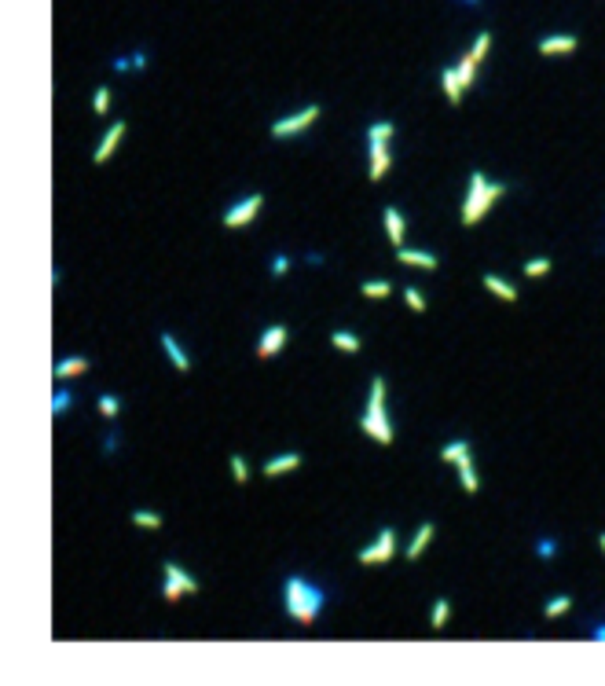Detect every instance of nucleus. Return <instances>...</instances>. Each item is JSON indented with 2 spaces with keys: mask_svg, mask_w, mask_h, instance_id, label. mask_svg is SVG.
Returning <instances> with one entry per match:
<instances>
[{
  "mask_svg": "<svg viewBox=\"0 0 605 686\" xmlns=\"http://www.w3.org/2000/svg\"><path fill=\"white\" fill-rule=\"evenodd\" d=\"M283 602H287V613L297 620V624H312V620L319 616V609L327 606V594H323V587H316L309 576H287Z\"/></svg>",
  "mask_w": 605,
  "mask_h": 686,
  "instance_id": "1",
  "label": "nucleus"
},
{
  "mask_svg": "<svg viewBox=\"0 0 605 686\" xmlns=\"http://www.w3.org/2000/svg\"><path fill=\"white\" fill-rule=\"evenodd\" d=\"M503 195H506V184H488L484 173H473L470 177V195L462 202V224H477Z\"/></svg>",
  "mask_w": 605,
  "mask_h": 686,
  "instance_id": "2",
  "label": "nucleus"
},
{
  "mask_svg": "<svg viewBox=\"0 0 605 686\" xmlns=\"http://www.w3.org/2000/svg\"><path fill=\"white\" fill-rule=\"evenodd\" d=\"M360 426L371 441L393 444V426H389V415H385V378L371 382V397H367V411H363Z\"/></svg>",
  "mask_w": 605,
  "mask_h": 686,
  "instance_id": "3",
  "label": "nucleus"
},
{
  "mask_svg": "<svg viewBox=\"0 0 605 686\" xmlns=\"http://www.w3.org/2000/svg\"><path fill=\"white\" fill-rule=\"evenodd\" d=\"M162 572H165V587H162L165 602H180V594H194V591H199V580L187 576L177 562H162Z\"/></svg>",
  "mask_w": 605,
  "mask_h": 686,
  "instance_id": "4",
  "label": "nucleus"
},
{
  "mask_svg": "<svg viewBox=\"0 0 605 686\" xmlns=\"http://www.w3.org/2000/svg\"><path fill=\"white\" fill-rule=\"evenodd\" d=\"M393 554H396V532L393 529H382L378 540L371 547H363L356 562L360 565H385V562H393Z\"/></svg>",
  "mask_w": 605,
  "mask_h": 686,
  "instance_id": "5",
  "label": "nucleus"
},
{
  "mask_svg": "<svg viewBox=\"0 0 605 686\" xmlns=\"http://www.w3.org/2000/svg\"><path fill=\"white\" fill-rule=\"evenodd\" d=\"M316 118H319V103H309L305 111H297V114H290V118H279V121L272 125V136H275V140L297 136V133H305V128H309Z\"/></svg>",
  "mask_w": 605,
  "mask_h": 686,
  "instance_id": "6",
  "label": "nucleus"
},
{
  "mask_svg": "<svg viewBox=\"0 0 605 686\" xmlns=\"http://www.w3.org/2000/svg\"><path fill=\"white\" fill-rule=\"evenodd\" d=\"M261 206H265V195H246L243 202H235L221 221H224V228H246L257 213H261Z\"/></svg>",
  "mask_w": 605,
  "mask_h": 686,
  "instance_id": "7",
  "label": "nucleus"
},
{
  "mask_svg": "<svg viewBox=\"0 0 605 686\" xmlns=\"http://www.w3.org/2000/svg\"><path fill=\"white\" fill-rule=\"evenodd\" d=\"M121 136H125V121L118 118L111 128L103 133V140H99V147H96V155H92V162L96 165H103V162H111V155L118 151V143H121Z\"/></svg>",
  "mask_w": 605,
  "mask_h": 686,
  "instance_id": "8",
  "label": "nucleus"
},
{
  "mask_svg": "<svg viewBox=\"0 0 605 686\" xmlns=\"http://www.w3.org/2000/svg\"><path fill=\"white\" fill-rule=\"evenodd\" d=\"M283 345H287V327H283V323H272V327L261 334V341H257V356H261V360H272Z\"/></svg>",
  "mask_w": 605,
  "mask_h": 686,
  "instance_id": "9",
  "label": "nucleus"
},
{
  "mask_svg": "<svg viewBox=\"0 0 605 686\" xmlns=\"http://www.w3.org/2000/svg\"><path fill=\"white\" fill-rule=\"evenodd\" d=\"M367 158H371L367 177H371V184H378L389 173V162H393V155H389V143H371V147H367Z\"/></svg>",
  "mask_w": 605,
  "mask_h": 686,
  "instance_id": "10",
  "label": "nucleus"
},
{
  "mask_svg": "<svg viewBox=\"0 0 605 686\" xmlns=\"http://www.w3.org/2000/svg\"><path fill=\"white\" fill-rule=\"evenodd\" d=\"M576 33H554V37H543L539 40V55H569L576 52Z\"/></svg>",
  "mask_w": 605,
  "mask_h": 686,
  "instance_id": "11",
  "label": "nucleus"
},
{
  "mask_svg": "<svg viewBox=\"0 0 605 686\" xmlns=\"http://www.w3.org/2000/svg\"><path fill=\"white\" fill-rule=\"evenodd\" d=\"M396 261H400V265H411V268H422V272H433V268H437V257H433V253H426V250H407V246L396 250Z\"/></svg>",
  "mask_w": 605,
  "mask_h": 686,
  "instance_id": "12",
  "label": "nucleus"
},
{
  "mask_svg": "<svg viewBox=\"0 0 605 686\" xmlns=\"http://www.w3.org/2000/svg\"><path fill=\"white\" fill-rule=\"evenodd\" d=\"M162 349H165V356L172 360V367H177V371H184V375L191 371V360H187V353L180 349V341L172 338L169 331H162Z\"/></svg>",
  "mask_w": 605,
  "mask_h": 686,
  "instance_id": "13",
  "label": "nucleus"
},
{
  "mask_svg": "<svg viewBox=\"0 0 605 686\" xmlns=\"http://www.w3.org/2000/svg\"><path fill=\"white\" fill-rule=\"evenodd\" d=\"M297 466H301V455H297V452H287V455L268 459V463L261 466V474H265V477H279V474H290V470H297Z\"/></svg>",
  "mask_w": 605,
  "mask_h": 686,
  "instance_id": "14",
  "label": "nucleus"
},
{
  "mask_svg": "<svg viewBox=\"0 0 605 686\" xmlns=\"http://www.w3.org/2000/svg\"><path fill=\"white\" fill-rule=\"evenodd\" d=\"M385 231H389V243L400 250V246H404V235H407V224H404V217H400L396 206L385 209Z\"/></svg>",
  "mask_w": 605,
  "mask_h": 686,
  "instance_id": "15",
  "label": "nucleus"
},
{
  "mask_svg": "<svg viewBox=\"0 0 605 686\" xmlns=\"http://www.w3.org/2000/svg\"><path fill=\"white\" fill-rule=\"evenodd\" d=\"M433 532H437V529H433V521H422V525L415 529V540L407 543V562H415L418 554L429 547V540H433Z\"/></svg>",
  "mask_w": 605,
  "mask_h": 686,
  "instance_id": "16",
  "label": "nucleus"
},
{
  "mask_svg": "<svg viewBox=\"0 0 605 686\" xmlns=\"http://www.w3.org/2000/svg\"><path fill=\"white\" fill-rule=\"evenodd\" d=\"M440 84H444V96H448V103H462V81H459V74H455V67H448V70H440Z\"/></svg>",
  "mask_w": 605,
  "mask_h": 686,
  "instance_id": "17",
  "label": "nucleus"
},
{
  "mask_svg": "<svg viewBox=\"0 0 605 686\" xmlns=\"http://www.w3.org/2000/svg\"><path fill=\"white\" fill-rule=\"evenodd\" d=\"M84 371H89V360H84V356H67V360L55 363V378L59 382H67L74 375H84Z\"/></svg>",
  "mask_w": 605,
  "mask_h": 686,
  "instance_id": "18",
  "label": "nucleus"
},
{
  "mask_svg": "<svg viewBox=\"0 0 605 686\" xmlns=\"http://www.w3.org/2000/svg\"><path fill=\"white\" fill-rule=\"evenodd\" d=\"M484 290L488 294H495V297H499V301H517V287H510L506 280H499V275H484Z\"/></svg>",
  "mask_w": 605,
  "mask_h": 686,
  "instance_id": "19",
  "label": "nucleus"
},
{
  "mask_svg": "<svg viewBox=\"0 0 605 686\" xmlns=\"http://www.w3.org/2000/svg\"><path fill=\"white\" fill-rule=\"evenodd\" d=\"M455 470H459V485L470 492V496H473V492H477L481 488V481H477V470H473V459L470 455H462L459 463H455Z\"/></svg>",
  "mask_w": 605,
  "mask_h": 686,
  "instance_id": "20",
  "label": "nucleus"
},
{
  "mask_svg": "<svg viewBox=\"0 0 605 686\" xmlns=\"http://www.w3.org/2000/svg\"><path fill=\"white\" fill-rule=\"evenodd\" d=\"M393 140V121H371L367 125V143H389Z\"/></svg>",
  "mask_w": 605,
  "mask_h": 686,
  "instance_id": "21",
  "label": "nucleus"
},
{
  "mask_svg": "<svg viewBox=\"0 0 605 686\" xmlns=\"http://www.w3.org/2000/svg\"><path fill=\"white\" fill-rule=\"evenodd\" d=\"M550 268H554V261H550V257H532V261H525V265H521L525 280H539V275H547Z\"/></svg>",
  "mask_w": 605,
  "mask_h": 686,
  "instance_id": "22",
  "label": "nucleus"
},
{
  "mask_svg": "<svg viewBox=\"0 0 605 686\" xmlns=\"http://www.w3.org/2000/svg\"><path fill=\"white\" fill-rule=\"evenodd\" d=\"M331 341H334V349H341V353H360V338L356 334H349V331H334L331 334Z\"/></svg>",
  "mask_w": 605,
  "mask_h": 686,
  "instance_id": "23",
  "label": "nucleus"
},
{
  "mask_svg": "<svg viewBox=\"0 0 605 686\" xmlns=\"http://www.w3.org/2000/svg\"><path fill=\"white\" fill-rule=\"evenodd\" d=\"M448 616H451V602H448V598H437L433 613H429V624H433V631H440L448 624Z\"/></svg>",
  "mask_w": 605,
  "mask_h": 686,
  "instance_id": "24",
  "label": "nucleus"
},
{
  "mask_svg": "<svg viewBox=\"0 0 605 686\" xmlns=\"http://www.w3.org/2000/svg\"><path fill=\"white\" fill-rule=\"evenodd\" d=\"M462 455H470V441H451V444H444V452H440L444 463H459Z\"/></svg>",
  "mask_w": 605,
  "mask_h": 686,
  "instance_id": "25",
  "label": "nucleus"
},
{
  "mask_svg": "<svg viewBox=\"0 0 605 686\" xmlns=\"http://www.w3.org/2000/svg\"><path fill=\"white\" fill-rule=\"evenodd\" d=\"M360 294H363V297H374V301H382V297L393 294V287H389L385 280H378V283L371 280V283H363V287H360Z\"/></svg>",
  "mask_w": 605,
  "mask_h": 686,
  "instance_id": "26",
  "label": "nucleus"
},
{
  "mask_svg": "<svg viewBox=\"0 0 605 686\" xmlns=\"http://www.w3.org/2000/svg\"><path fill=\"white\" fill-rule=\"evenodd\" d=\"M572 609V598L569 594H557V598H550V602L543 606V616H561V613H569Z\"/></svg>",
  "mask_w": 605,
  "mask_h": 686,
  "instance_id": "27",
  "label": "nucleus"
},
{
  "mask_svg": "<svg viewBox=\"0 0 605 686\" xmlns=\"http://www.w3.org/2000/svg\"><path fill=\"white\" fill-rule=\"evenodd\" d=\"M133 525H140V529H162V514H155V510H136L133 514Z\"/></svg>",
  "mask_w": 605,
  "mask_h": 686,
  "instance_id": "28",
  "label": "nucleus"
},
{
  "mask_svg": "<svg viewBox=\"0 0 605 686\" xmlns=\"http://www.w3.org/2000/svg\"><path fill=\"white\" fill-rule=\"evenodd\" d=\"M455 74H459V81H462V89H470V84H473V74H477V62H473L470 55H462V62L455 67Z\"/></svg>",
  "mask_w": 605,
  "mask_h": 686,
  "instance_id": "29",
  "label": "nucleus"
},
{
  "mask_svg": "<svg viewBox=\"0 0 605 686\" xmlns=\"http://www.w3.org/2000/svg\"><path fill=\"white\" fill-rule=\"evenodd\" d=\"M118 411H121V400L111 397V393H103V397H99V415H103V419H118Z\"/></svg>",
  "mask_w": 605,
  "mask_h": 686,
  "instance_id": "30",
  "label": "nucleus"
},
{
  "mask_svg": "<svg viewBox=\"0 0 605 686\" xmlns=\"http://www.w3.org/2000/svg\"><path fill=\"white\" fill-rule=\"evenodd\" d=\"M92 111H96V114H106V111H111V89H106V84H99V89H96Z\"/></svg>",
  "mask_w": 605,
  "mask_h": 686,
  "instance_id": "31",
  "label": "nucleus"
},
{
  "mask_svg": "<svg viewBox=\"0 0 605 686\" xmlns=\"http://www.w3.org/2000/svg\"><path fill=\"white\" fill-rule=\"evenodd\" d=\"M231 477H235V485H246L250 481V470H246V459L243 455H231Z\"/></svg>",
  "mask_w": 605,
  "mask_h": 686,
  "instance_id": "32",
  "label": "nucleus"
},
{
  "mask_svg": "<svg viewBox=\"0 0 605 686\" xmlns=\"http://www.w3.org/2000/svg\"><path fill=\"white\" fill-rule=\"evenodd\" d=\"M404 301H407V309H411V312H426V301H422V294L415 287L404 290Z\"/></svg>",
  "mask_w": 605,
  "mask_h": 686,
  "instance_id": "33",
  "label": "nucleus"
},
{
  "mask_svg": "<svg viewBox=\"0 0 605 686\" xmlns=\"http://www.w3.org/2000/svg\"><path fill=\"white\" fill-rule=\"evenodd\" d=\"M70 404H74V397H70L67 389H59V393L52 397V411H55V415H67V407H70Z\"/></svg>",
  "mask_w": 605,
  "mask_h": 686,
  "instance_id": "34",
  "label": "nucleus"
},
{
  "mask_svg": "<svg viewBox=\"0 0 605 686\" xmlns=\"http://www.w3.org/2000/svg\"><path fill=\"white\" fill-rule=\"evenodd\" d=\"M287 272H290V257L287 253H275L272 257V275H275V280H283Z\"/></svg>",
  "mask_w": 605,
  "mask_h": 686,
  "instance_id": "35",
  "label": "nucleus"
},
{
  "mask_svg": "<svg viewBox=\"0 0 605 686\" xmlns=\"http://www.w3.org/2000/svg\"><path fill=\"white\" fill-rule=\"evenodd\" d=\"M535 554H539V558H554V554H557V543H554V540H539V543H535Z\"/></svg>",
  "mask_w": 605,
  "mask_h": 686,
  "instance_id": "36",
  "label": "nucleus"
},
{
  "mask_svg": "<svg viewBox=\"0 0 605 686\" xmlns=\"http://www.w3.org/2000/svg\"><path fill=\"white\" fill-rule=\"evenodd\" d=\"M103 441H106V444H103V452H118V437H114V433H111V437H103Z\"/></svg>",
  "mask_w": 605,
  "mask_h": 686,
  "instance_id": "37",
  "label": "nucleus"
},
{
  "mask_svg": "<svg viewBox=\"0 0 605 686\" xmlns=\"http://www.w3.org/2000/svg\"><path fill=\"white\" fill-rule=\"evenodd\" d=\"M128 67H133V59H114V70H118V74H125Z\"/></svg>",
  "mask_w": 605,
  "mask_h": 686,
  "instance_id": "38",
  "label": "nucleus"
},
{
  "mask_svg": "<svg viewBox=\"0 0 605 686\" xmlns=\"http://www.w3.org/2000/svg\"><path fill=\"white\" fill-rule=\"evenodd\" d=\"M133 67H136V70H143V67H147V55H143V52H136V55H133Z\"/></svg>",
  "mask_w": 605,
  "mask_h": 686,
  "instance_id": "39",
  "label": "nucleus"
},
{
  "mask_svg": "<svg viewBox=\"0 0 605 686\" xmlns=\"http://www.w3.org/2000/svg\"><path fill=\"white\" fill-rule=\"evenodd\" d=\"M591 638H594V642H605V624H598V628L591 631Z\"/></svg>",
  "mask_w": 605,
  "mask_h": 686,
  "instance_id": "40",
  "label": "nucleus"
},
{
  "mask_svg": "<svg viewBox=\"0 0 605 686\" xmlns=\"http://www.w3.org/2000/svg\"><path fill=\"white\" fill-rule=\"evenodd\" d=\"M598 543H601V551H605V532H601V536H598Z\"/></svg>",
  "mask_w": 605,
  "mask_h": 686,
  "instance_id": "41",
  "label": "nucleus"
},
{
  "mask_svg": "<svg viewBox=\"0 0 605 686\" xmlns=\"http://www.w3.org/2000/svg\"><path fill=\"white\" fill-rule=\"evenodd\" d=\"M466 4H481V0H466Z\"/></svg>",
  "mask_w": 605,
  "mask_h": 686,
  "instance_id": "42",
  "label": "nucleus"
}]
</instances>
